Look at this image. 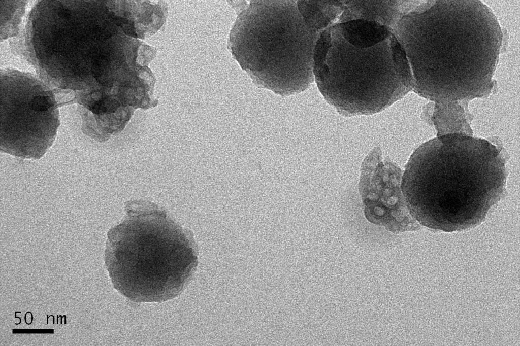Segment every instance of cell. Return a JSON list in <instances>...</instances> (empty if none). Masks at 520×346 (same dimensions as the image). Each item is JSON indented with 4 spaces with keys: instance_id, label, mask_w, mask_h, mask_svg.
Segmentation results:
<instances>
[{
    "instance_id": "obj_1",
    "label": "cell",
    "mask_w": 520,
    "mask_h": 346,
    "mask_svg": "<svg viewBox=\"0 0 520 346\" xmlns=\"http://www.w3.org/2000/svg\"><path fill=\"white\" fill-rule=\"evenodd\" d=\"M505 161L489 141L461 133L435 137L411 156L401 187L420 224L445 231L481 223L503 197Z\"/></svg>"
},
{
    "instance_id": "obj_2",
    "label": "cell",
    "mask_w": 520,
    "mask_h": 346,
    "mask_svg": "<svg viewBox=\"0 0 520 346\" xmlns=\"http://www.w3.org/2000/svg\"><path fill=\"white\" fill-rule=\"evenodd\" d=\"M126 212L108 233L105 263L114 287L136 303L175 298L197 266L192 234L152 203L132 201Z\"/></svg>"
},
{
    "instance_id": "obj_3",
    "label": "cell",
    "mask_w": 520,
    "mask_h": 346,
    "mask_svg": "<svg viewBox=\"0 0 520 346\" xmlns=\"http://www.w3.org/2000/svg\"><path fill=\"white\" fill-rule=\"evenodd\" d=\"M315 38L295 1H256L238 15L229 47L256 84L288 96L305 90L313 80Z\"/></svg>"
},
{
    "instance_id": "obj_4",
    "label": "cell",
    "mask_w": 520,
    "mask_h": 346,
    "mask_svg": "<svg viewBox=\"0 0 520 346\" xmlns=\"http://www.w3.org/2000/svg\"><path fill=\"white\" fill-rule=\"evenodd\" d=\"M402 172L392 162L384 160L379 147L364 160L359 191L364 212L371 222L397 233L418 228L410 215L401 187Z\"/></svg>"
}]
</instances>
